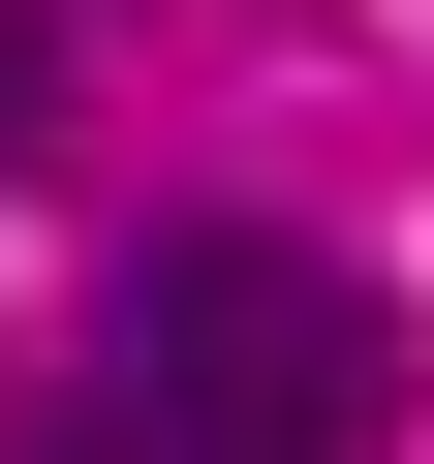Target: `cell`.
Here are the masks:
<instances>
[{"label":"cell","instance_id":"cell-1","mask_svg":"<svg viewBox=\"0 0 434 464\" xmlns=\"http://www.w3.org/2000/svg\"><path fill=\"white\" fill-rule=\"evenodd\" d=\"M372 433H403V310L311 217H155L63 402V464H372Z\"/></svg>","mask_w":434,"mask_h":464},{"label":"cell","instance_id":"cell-2","mask_svg":"<svg viewBox=\"0 0 434 464\" xmlns=\"http://www.w3.org/2000/svg\"><path fill=\"white\" fill-rule=\"evenodd\" d=\"M32 124H63V0H0V155H32Z\"/></svg>","mask_w":434,"mask_h":464}]
</instances>
